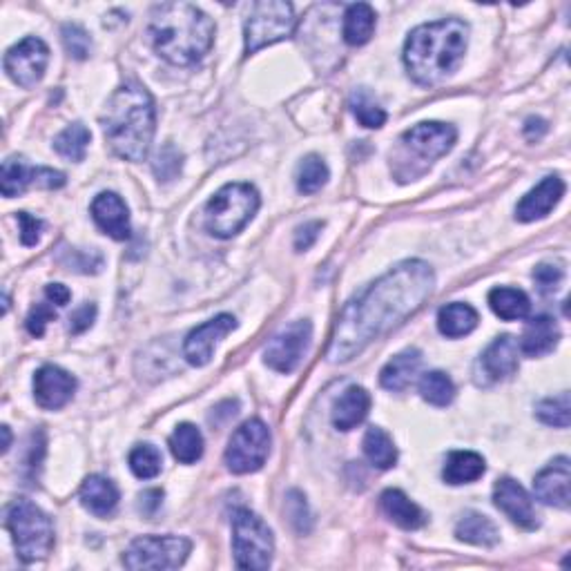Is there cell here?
Instances as JSON below:
<instances>
[{
	"label": "cell",
	"mask_w": 571,
	"mask_h": 571,
	"mask_svg": "<svg viewBox=\"0 0 571 571\" xmlns=\"http://www.w3.org/2000/svg\"><path fill=\"white\" fill-rule=\"evenodd\" d=\"M47 63H50V50L41 38L29 36L25 41L14 45L5 54V72L16 85L34 87L43 81Z\"/></svg>",
	"instance_id": "7c38bea8"
},
{
	"label": "cell",
	"mask_w": 571,
	"mask_h": 571,
	"mask_svg": "<svg viewBox=\"0 0 571 571\" xmlns=\"http://www.w3.org/2000/svg\"><path fill=\"white\" fill-rule=\"evenodd\" d=\"M63 43H65V50L70 52V56L79 58V61L90 56V50H92L90 34H87L85 29L79 25H65L63 27Z\"/></svg>",
	"instance_id": "60d3db41"
},
{
	"label": "cell",
	"mask_w": 571,
	"mask_h": 571,
	"mask_svg": "<svg viewBox=\"0 0 571 571\" xmlns=\"http://www.w3.org/2000/svg\"><path fill=\"white\" fill-rule=\"evenodd\" d=\"M362 447L366 458L377 469H391L398 462V449H395L391 435L380 427H371L366 431Z\"/></svg>",
	"instance_id": "d6a6232c"
},
{
	"label": "cell",
	"mask_w": 571,
	"mask_h": 571,
	"mask_svg": "<svg viewBox=\"0 0 571 571\" xmlns=\"http://www.w3.org/2000/svg\"><path fill=\"white\" fill-rule=\"evenodd\" d=\"M270 453V431L261 420H248L232 433L226 449V464L232 473L244 476L264 467Z\"/></svg>",
	"instance_id": "30bf717a"
},
{
	"label": "cell",
	"mask_w": 571,
	"mask_h": 571,
	"mask_svg": "<svg viewBox=\"0 0 571 571\" xmlns=\"http://www.w3.org/2000/svg\"><path fill=\"white\" fill-rule=\"evenodd\" d=\"M81 502L90 514L108 518L119 505V489L112 480L103 476H90L81 487Z\"/></svg>",
	"instance_id": "d4e9b609"
},
{
	"label": "cell",
	"mask_w": 571,
	"mask_h": 571,
	"mask_svg": "<svg viewBox=\"0 0 571 571\" xmlns=\"http://www.w3.org/2000/svg\"><path fill=\"white\" fill-rule=\"evenodd\" d=\"M534 282L538 284L540 293H554L558 284L563 282V270L551 264H540L534 270Z\"/></svg>",
	"instance_id": "ee69618b"
},
{
	"label": "cell",
	"mask_w": 571,
	"mask_h": 571,
	"mask_svg": "<svg viewBox=\"0 0 571 571\" xmlns=\"http://www.w3.org/2000/svg\"><path fill=\"white\" fill-rule=\"evenodd\" d=\"M319 232H322V221H308V224L297 228V232H295V248L299 250V253H304V250H308L315 244L317 237H319Z\"/></svg>",
	"instance_id": "bcb514c9"
},
{
	"label": "cell",
	"mask_w": 571,
	"mask_h": 571,
	"mask_svg": "<svg viewBox=\"0 0 571 571\" xmlns=\"http://www.w3.org/2000/svg\"><path fill=\"white\" fill-rule=\"evenodd\" d=\"M3 451L9 449V444H12V435H9V427H3Z\"/></svg>",
	"instance_id": "f907efd6"
},
{
	"label": "cell",
	"mask_w": 571,
	"mask_h": 571,
	"mask_svg": "<svg viewBox=\"0 0 571 571\" xmlns=\"http://www.w3.org/2000/svg\"><path fill=\"white\" fill-rule=\"evenodd\" d=\"M328 181V166L322 157L317 154H308V157L299 163L297 168V188L302 195H315L322 190Z\"/></svg>",
	"instance_id": "e575fe53"
},
{
	"label": "cell",
	"mask_w": 571,
	"mask_h": 571,
	"mask_svg": "<svg viewBox=\"0 0 571 571\" xmlns=\"http://www.w3.org/2000/svg\"><path fill=\"white\" fill-rule=\"evenodd\" d=\"M259 192L250 183H228L206 203L210 235L230 239L244 230L259 210Z\"/></svg>",
	"instance_id": "5b68a950"
},
{
	"label": "cell",
	"mask_w": 571,
	"mask_h": 571,
	"mask_svg": "<svg viewBox=\"0 0 571 571\" xmlns=\"http://www.w3.org/2000/svg\"><path fill=\"white\" fill-rule=\"evenodd\" d=\"M150 41L154 52L172 65H192L208 54L215 23L190 3H163L152 9Z\"/></svg>",
	"instance_id": "277c9868"
},
{
	"label": "cell",
	"mask_w": 571,
	"mask_h": 571,
	"mask_svg": "<svg viewBox=\"0 0 571 571\" xmlns=\"http://www.w3.org/2000/svg\"><path fill=\"white\" fill-rule=\"evenodd\" d=\"M45 297L50 299V302H54L56 306H67V302H70V297L72 293L67 290V286L63 284H50L45 288Z\"/></svg>",
	"instance_id": "c3c4849f"
},
{
	"label": "cell",
	"mask_w": 571,
	"mask_h": 571,
	"mask_svg": "<svg viewBox=\"0 0 571 571\" xmlns=\"http://www.w3.org/2000/svg\"><path fill=\"white\" fill-rule=\"evenodd\" d=\"M456 139L458 132L453 125L440 121H427V123H418L411 130H406L402 134L400 143L404 150L413 152L415 157L427 163L429 168L435 159L444 157V154L456 145Z\"/></svg>",
	"instance_id": "4fadbf2b"
},
{
	"label": "cell",
	"mask_w": 571,
	"mask_h": 571,
	"mask_svg": "<svg viewBox=\"0 0 571 571\" xmlns=\"http://www.w3.org/2000/svg\"><path fill=\"white\" fill-rule=\"evenodd\" d=\"M420 393L433 406H449L456 398V386L447 373L431 371L420 380Z\"/></svg>",
	"instance_id": "d590c367"
},
{
	"label": "cell",
	"mask_w": 571,
	"mask_h": 571,
	"mask_svg": "<svg viewBox=\"0 0 571 571\" xmlns=\"http://www.w3.org/2000/svg\"><path fill=\"white\" fill-rule=\"evenodd\" d=\"M371 411V395L362 386H348L333 406V424L340 431H351L366 420Z\"/></svg>",
	"instance_id": "603a6c76"
},
{
	"label": "cell",
	"mask_w": 571,
	"mask_h": 571,
	"mask_svg": "<svg viewBox=\"0 0 571 571\" xmlns=\"http://www.w3.org/2000/svg\"><path fill=\"white\" fill-rule=\"evenodd\" d=\"M74 391L76 380L58 366L47 364L34 375V400L45 411L63 409L74 398Z\"/></svg>",
	"instance_id": "ac0fdd59"
},
{
	"label": "cell",
	"mask_w": 571,
	"mask_h": 571,
	"mask_svg": "<svg viewBox=\"0 0 571 571\" xmlns=\"http://www.w3.org/2000/svg\"><path fill=\"white\" fill-rule=\"evenodd\" d=\"M170 451L181 464H195L203 456V435L195 424L183 422L170 435Z\"/></svg>",
	"instance_id": "1f68e13d"
},
{
	"label": "cell",
	"mask_w": 571,
	"mask_h": 571,
	"mask_svg": "<svg viewBox=\"0 0 571 571\" xmlns=\"http://www.w3.org/2000/svg\"><path fill=\"white\" fill-rule=\"evenodd\" d=\"M286 516L299 534H308L311 531V514H308L306 498L299 491H290L286 500Z\"/></svg>",
	"instance_id": "f35d334b"
},
{
	"label": "cell",
	"mask_w": 571,
	"mask_h": 571,
	"mask_svg": "<svg viewBox=\"0 0 571 571\" xmlns=\"http://www.w3.org/2000/svg\"><path fill=\"white\" fill-rule=\"evenodd\" d=\"M487 471L485 458L476 451H453L449 453L447 464H444L442 478L447 485H469V482H476L482 478V473Z\"/></svg>",
	"instance_id": "4316f807"
},
{
	"label": "cell",
	"mask_w": 571,
	"mask_h": 571,
	"mask_svg": "<svg viewBox=\"0 0 571 571\" xmlns=\"http://www.w3.org/2000/svg\"><path fill=\"white\" fill-rule=\"evenodd\" d=\"M558 340H560V328L556 324V319H551L547 315H538L531 317L527 322L518 348L520 353L527 357H543L554 351Z\"/></svg>",
	"instance_id": "7402d4cb"
},
{
	"label": "cell",
	"mask_w": 571,
	"mask_h": 571,
	"mask_svg": "<svg viewBox=\"0 0 571 571\" xmlns=\"http://www.w3.org/2000/svg\"><path fill=\"white\" fill-rule=\"evenodd\" d=\"M92 219L105 235H110L116 241H125L130 237V210L114 192H101L92 201Z\"/></svg>",
	"instance_id": "44dd1931"
},
{
	"label": "cell",
	"mask_w": 571,
	"mask_h": 571,
	"mask_svg": "<svg viewBox=\"0 0 571 571\" xmlns=\"http://www.w3.org/2000/svg\"><path fill=\"white\" fill-rule=\"evenodd\" d=\"M518 342L511 335H502L487 346L476 366L478 384H496L518 371Z\"/></svg>",
	"instance_id": "2e32d148"
},
{
	"label": "cell",
	"mask_w": 571,
	"mask_h": 571,
	"mask_svg": "<svg viewBox=\"0 0 571 571\" xmlns=\"http://www.w3.org/2000/svg\"><path fill=\"white\" fill-rule=\"evenodd\" d=\"M105 141L116 157L139 163L148 157L157 128L152 94L139 83H125L112 94L103 116Z\"/></svg>",
	"instance_id": "3957f363"
},
{
	"label": "cell",
	"mask_w": 571,
	"mask_h": 571,
	"mask_svg": "<svg viewBox=\"0 0 571 571\" xmlns=\"http://www.w3.org/2000/svg\"><path fill=\"white\" fill-rule=\"evenodd\" d=\"M232 551L239 569L264 571L273 563V531L250 509H237L232 514Z\"/></svg>",
	"instance_id": "52a82bcc"
},
{
	"label": "cell",
	"mask_w": 571,
	"mask_h": 571,
	"mask_svg": "<svg viewBox=\"0 0 571 571\" xmlns=\"http://www.w3.org/2000/svg\"><path fill=\"white\" fill-rule=\"evenodd\" d=\"M94 317H96V306L94 304H85L81 306L79 311H76L72 317H70V331L74 335H79L83 331H87L94 324Z\"/></svg>",
	"instance_id": "7dc6e473"
},
{
	"label": "cell",
	"mask_w": 571,
	"mask_h": 571,
	"mask_svg": "<svg viewBox=\"0 0 571 571\" xmlns=\"http://www.w3.org/2000/svg\"><path fill=\"white\" fill-rule=\"evenodd\" d=\"M18 224H21V241L23 246H36L43 232V221L29 215V212H18Z\"/></svg>",
	"instance_id": "f6af8a7d"
},
{
	"label": "cell",
	"mask_w": 571,
	"mask_h": 571,
	"mask_svg": "<svg viewBox=\"0 0 571 571\" xmlns=\"http://www.w3.org/2000/svg\"><path fill=\"white\" fill-rule=\"evenodd\" d=\"M433 286L435 275L427 261H402L346 304L337 317L328 357L333 362H351L375 340L418 313L431 297Z\"/></svg>",
	"instance_id": "6da1fadb"
},
{
	"label": "cell",
	"mask_w": 571,
	"mask_h": 571,
	"mask_svg": "<svg viewBox=\"0 0 571 571\" xmlns=\"http://www.w3.org/2000/svg\"><path fill=\"white\" fill-rule=\"evenodd\" d=\"M355 119L360 121L364 128H382L386 123V112L380 108V105H375L371 99H366V96H357L351 103Z\"/></svg>",
	"instance_id": "ab89813d"
},
{
	"label": "cell",
	"mask_w": 571,
	"mask_h": 571,
	"mask_svg": "<svg viewBox=\"0 0 571 571\" xmlns=\"http://www.w3.org/2000/svg\"><path fill=\"white\" fill-rule=\"evenodd\" d=\"M297 25L295 9L282 0H261L250 9V16L244 27L246 54H255L268 45L293 36Z\"/></svg>",
	"instance_id": "ba28073f"
},
{
	"label": "cell",
	"mask_w": 571,
	"mask_h": 571,
	"mask_svg": "<svg viewBox=\"0 0 571 571\" xmlns=\"http://www.w3.org/2000/svg\"><path fill=\"white\" fill-rule=\"evenodd\" d=\"M489 306L505 322H518V319H525L531 311L529 297L522 290L509 286L493 288L489 293Z\"/></svg>",
	"instance_id": "4dcf8cb0"
},
{
	"label": "cell",
	"mask_w": 571,
	"mask_h": 571,
	"mask_svg": "<svg viewBox=\"0 0 571 571\" xmlns=\"http://www.w3.org/2000/svg\"><path fill=\"white\" fill-rule=\"evenodd\" d=\"M0 186L7 199L23 195L29 186L58 190L65 186V174L52 168H29L23 159L9 157L0 172Z\"/></svg>",
	"instance_id": "5bb4252c"
},
{
	"label": "cell",
	"mask_w": 571,
	"mask_h": 571,
	"mask_svg": "<svg viewBox=\"0 0 571 571\" xmlns=\"http://www.w3.org/2000/svg\"><path fill=\"white\" fill-rule=\"evenodd\" d=\"M456 536L462 543L478 545V547H493L500 540V531L493 525V520L476 514V511H469L460 518L456 525Z\"/></svg>",
	"instance_id": "f546056e"
},
{
	"label": "cell",
	"mask_w": 571,
	"mask_h": 571,
	"mask_svg": "<svg viewBox=\"0 0 571 571\" xmlns=\"http://www.w3.org/2000/svg\"><path fill=\"white\" fill-rule=\"evenodd\" d=\"M313 340L311 322H293L282 333H277L264 348V362L277 373H293Z\"/></svg>",
	"instance_id": "8fae6325"
},
{
	"label": "cell",
	"mask_w": 571,
	"mask_h": 571,
	"mask_svg": "<svg viewBox=\"0 0 571 571\" xmlns=\"http://www.w3.org/2000/svg\"><path fill=\"white\" fill-rule=\"evenodd\" d=\"M161 464H163L161 451L157 447H152V444H139V447H134L130 453V469L134 476L141 480L157 478Z\"/></svg>",
	"instance_id": "8d00e7d4"
},
{
	"label": "cell",
	"mask_w": 571,
	"mask_h": 571,
	"mask_svg": "<svg viewBox=\"0 0 571 571\" xmlns=\"http://www.w3.org/2000/svg\"><path fill=\"white\" fill-rule=\"evenodd\" d=\"M190 549V540L181 536H143L132 540L123 556V565L128 569L154 571L177 569L186 563Z\"/></svg>",
	"instance_id": "9c48e42d"
},
{
	"label": "cell",
	"mask_w": 571,
	"mask_h": 571,
	"mask_svg": "<svg viewBox=\"0 0 571 571\" xmlns=\"http://www.w3.org/2000/svg\"><path fill=\"white\" fill-rule=\"evenodd\" d=\"M380 507H382L386 518L393 520L395 525L406 529V531L420 529V527H424V522H427L424 511L415 505V502L406 498L400 489L384 491L382 498H380Z\"/></svg>",
	"instance_id": "484cf974"
},
{
	"label": "cell",
	"mask_w": 571,
	"mask_h": 571,
	"mask_svg": "<svg viewBox=\"0 0 571 571\" xmlns=\"http://www.w3.org/2000/svg\"><path fill=\"white\" fill-rule=\"evenodd\" d=\"M493 502L511 522H516L522 529H536L538 527V514L534 507V500L520 482L511 478H500L493 487Z\"/></svg>",
	"instance_id": "e0dca14e"
},
{
	"label": "cell",
	"mask_w": 571,
	"mask_h": 571,
	"mask_svg": "<svg viewBox=\"0 0 571 571\" xmlns=\"http://www.w3.org/2000/svg\"><path fill=\"white\" fill-rule=\"evenodd\" d=\"M469 43V25L444 18L415 27L406 38L404 65L411 79L424 87L438 85L458 70Z\"/></svg>",
	"instance_id": "7a4b0ae2"
},
{
	"label": "cell",
	"mask_w": 571,
	"mask_h": 571,
	"mask_svg": "<svg viewBox=\"0 0 571 571\" xmlns=\"http://www.w3.org/2000/svg\"><path fill=\"white\" fill-rule=\"evenodd\" d=\"M154 172L163 181H170L181 172V154L174 145H166V148L159 150L157 161H154Z\"/></svg>",
	"instance_id": "b9f144b4"
},
{
	"label": "cell",
	"mask_w": 571,
	"mask_h": 571,
	"mask_svg": "<svg viewBox=\"0 0 571 571\" xmlns=\"http://www.w3.org/2000/svg\"><path fill=\"white\" fill-rule=\"evenodd\" d=\"M478 311L469 304L464 302H453L440 308L438 313V328L444 337H451V340H456V337H464L473 333L478 328Z\"/></svg>",
	"instance_id": "83f0119b"
},
{
	"label": "cell",
	"mask_w": 571,
	"mask_h": 571,
	"mask_svg": "<svg viewBox=\"0 0 571 571\" xmlns=\"http://www.w3.org/2000/svg\"><path fill=\"white\" fill-rule=\"evenodd\" d=\"M538 420L547 427L567 429L569 427V393H560L556 398H547L536 406Z\"/></svg>",
	"instance_id": "74e56055"
},
{
	"label": "cell",
	"mask_w": 571,
	"mask_h": 571,
	"mask_svg": "<svg viewBox=\"0 0 571 571\" xmlns=\"http://www.w3.org/2000/svg\"><path fill=\"white\" fill-rule=\"evenodd\" d=\"M565 195V181L560 177H545L534 190H529L516 208V219L522 224L547 217Z\"/></svg>",
	"instance_id": "ffe728a7"
},
{
	"label": "cell",
	"mask_w": 571,
	"mask_h": 571,
	"mask_svg": "<svg viewBox=\"0 0 571 571\" xmlns=\"http://www.w3.org/2000/svg\"><path fill=\"white\" fill-rule=\"evenodd\" d=\"M571 467L569 458H556L551 464L538 473L534 480V493L540 502H545L549 507L569 509L571 500Z\"/></svg>",
	"instance_id": "d6986e66"
},
{
	"label": "cell",
	"mask_w": 571,
	"mask_h": 571,
	"mask_svg": "<svg viewBox=\"0 0 571 571\" xmlns=\"http://www.w3.org/2000/svg\"><path fill=\"white\" fill-rule=\"evenodd\" d=\"M90 139H92V134L83 123L67 125V128L54 139V150L67 161L81 163L85 159L87 143H90Z\"/></svg>",
	"instance_id": "836d02e7"
},
{
	"label": "cell",
	"mask_w": 571,
	"mask_h": 571,
	"mask_svg": "<svg viewBox=\"0 0 571 571\" xmlns=\"http://www.w3.org/2000/svg\"><path fill=\"white\" fill-rule=\"evenodd\" d=\"M375 9L366 3H355L344 14V41L351 47H360L371 41L375 32Z\"/></svg>",
	"instance_id": "f1b7e54d"
},
{
	"label": "cell",
	"mask_w": 571,
	"mask_h": 571,
	"mask_svg": "<svg viewBox=\"0 0 571 571\" xmlns=\"http://www.w3.org/2000/svg\"><path fill=\"white\" fill-rule=\"evenodd\" d=\"M547 132V123L543 119H536V116H531L525 123V134L529 139H540L543 134Z\"/></svg>",
	"instance_id": "681fc988"
},
{
	"label": "cell",
	"mask_w": 571,
	"mask_h": 571,
	"mask_svg": "<svg viewBox=\"0 0 571 571\" xmlns=\"http://www.w3.org/2000/svg\"><path fill=\"white\" fill-rule=\"evenodd\" d=\"M422 366V353L418 348H406L400 355H395L393 360L384 366L380 373V384L386 391L400 393L406 391L415 380Z\"/></svg>",
	"instance_id": "cb8c5ba5"
},
{
	"label": "cell",
	"mask_w": 571,
	"mask_h": 571,
	"mask_svg": "<svg viewBox=\"0 0 571 571\" xmlns=\"http://www.w3.org/2000/svg\"><path fill=\"white\" fill-rule=\"evenodd\" d=\"M237 328V319L232 315H217L210 322L201 324L195 328L188 337L186 344H183V357H186L188 364L192 366H206L212 355H215L217 344L224 340L228 333H232Z\"/></svg>",
	"instance_id": "9a60e30c"
},
{
	"label": "cell",
	"mask_w": 571,
	"mask_h": 571,
	"mask_svg": "<svg viewBox=\"0 0 571 571\" xmlns=\"http://www.w3.org/2000/svg\"><path fill=\"white\" fill-rule=\"evenodd\" d=\"M56 319V311L50 306V304H36L32 308V313L27 315V331L32 337H43L45 333V326L54 322Z\"/></svg>",
	"instance_id": "7bdbcfd3"
},
{
	"label": "cell",
	"mask_w": 571,
	"mask_h": 571,
	"mask_svg": "<svg viewBox=\"0 0 571 571\" xmlns=\"http://www.w3.org/2000/svg\"><path fill=\"white\" fill-rule=\"evenodd\" d=\"M7 529L14 538L18 558L23 563H36L50 556L54 547V525L41 507L29 500H16L7 509Z\"/></svg>",
	"instance_id": "8992f818"
}]
</instances>
